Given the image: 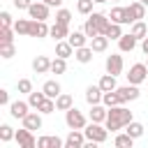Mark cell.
<instances>
[{
  "label": "cell",
  "mask_w": 148,
  "mask_h": 148,
  "mask_svg": "<svg viewBox=\"0 0 148 148\" xmlns=\"http://www.w3.org/2000/svg\"><path fill=\"white\" fill-rule=\"evenodd\" d=\"M14 28H7V25H0V44H9L14 42Z\"/></svg>",
  "instance_id": "obj_40"
},
{
  "label": "cell",
  "mask_w": 148,
  "mask_h": 148,
  "mask_svg": "<svg viewBox=\"0 0 148 148\" xmlns=\"http://www.w3.org/2000/svg\"><path fill=\"white\" fill-rule=\"evenodd\" d=\"M65 125H67L69 130H83V127L88 125V120H86V116H83L76 106H72V109L65 111Z\"/></svg>",
  "instance_id": "obj_4"
},
{
  "label": "cell",
  "mask_w": 148,
  "mask_h": 148,
  "mask_svg": "<svg viewBox=\"0 0 148 148\" xmlns=\"http://www.w3.org/2000/svg\"><path fill=\"white\" fill-rule=\"evenodd\" d=\"M102 2H106V0H95V5H102Z\"/></svg>",
  "instance_id": "obj_50"
},
{
  "label": "cell",
  "mask_w": 148,
  "mask_h": 148,
  "mask_svg": "<svg viewBox=\"0 0 148 148\" xmlns=\"http://www.w3.org/2000/svg\"><path fill=\"white\" fill-rule=\"evenodd\" d=\"M12 139H16V132H14V127L12 125H0V141L2 143H7V141H12Z\"/></svg>",
  "instance_id": "obj_35"
},
{
  "label": "cell",
  "mask_w": 148,
  "mask_h": 148,
  "mask_svg": "<svg viewBox=\"0 0 148 148\" xmlns=\"http://www.w3.org/2000/svg\"><path fill=\"white\" fill-rule=\"evenodd\" d=\"M109 116V106L104 104H90V120L92 123H104Z\"/></svg>",
  "instance_id": "obj_18"
},
{
  "label": "cell",
  "mask_w": 148,
  "mask_h": 148,
  "mask_svg": "<svg viewBox=\"0 0 148 148\" xmlns=\"http://www.w3.org/2000/svg\"><path fill=\"white\" fill-rule=\"evenodd\" d=\"M125 76H127V83L141 86V83H146V81H148V65H143V62H134Z\"/></svg>",
  "instance_id": "obj_3"
},
{
  "label": "cell",
  "mask_w": 148,
  "mask_h": 148,
  "mask_svg": "<svg viewBox=\"0 0 148 148\" xmlns=\"http://www.w3.org/2000/svg\"><path fill=\"white\" fill-rule=\"evenodd\" d=\"M102 104H104V106H118V104H123V99H120V95H118L116 90H109V92H104Z\"/></svg>",
  "instance_id": "obj_33"
},
{
  "label": "cell",
  "mask_w": 148,
  "mask_h": 148,
  "mask_svg": "<svg viewBox=\"0 0 148 148\" xmlns=\"http://www.w3.org/2000/svg\"><path fill=\"white\" fill-rule=\"evenodd\" d=\"M116 92L120 95V99H123V104L125 102H134V99H139V86H134V83H127V86H118L116 88Z\"/></svg>",
  "instance_id": "obj_7"
},
{
  "label": "cell",
  "mask_w": 148,
  "mask_h": 148,
  "mask_svg": "<svg viewBox=\"0 0 148 148\" xmlns=\"http://www.w3.org/2000/svg\"><path fill=\"white\" fill-rule=\"evenodd\" d=\"M0 104H2V106H9V104H12V102H9V90H5V88L0 90Z\"/></svg>",
  "instance_id": "obj_47"
},
{
  "label": "cell",
  "mask_w": 148,
  "mask_h": 148,
  "mask_svg": "<svg viewBox=\"0 0 148 148\" xmlns=\"http://www.w3.org/2000/svg\"><path fill=\"white\" fill-rule=\"evenodd\" d=\"M92 53H95V51H92V46H88V44H86V46H81V49H76V51H74V58H76V62L88 65V62L92 60Z\"/></svg>",
  "instance_id": "obj_24"
},
{
  "label": "cell",
  "mask_w": 148,
  "mask_h": 148,
  "mask_svg": "<svg viewBox=\"0 0 148 148\" xmlns=\"http://www.w3.org/2000/svg\"><path fill=\"white\" fill-rule=\"evenodd\" d=\"M90 21L97 25L99 35H104V32H106V28H109V23H111L109 14H104V12H92V14H90Z\"/></svg>",
  "instance_id": "obj_14"
},
{
  "label": "cell",
  "mask_w": 148,
  "mask_h": 148,
  "mask_svg": "<svg viewBox=\"0 0 148 148\" xmlns=\"http://www.w3.org/2000/svg\"><path fill=\"white\" fill-rule=\"evenodd\" d=\"M92 5H95V0H79L76 2V12L83 14V16H90L92 14Z\"/></svg>",
  "instance_id": "obj_39"
},
{
  "label": "cell",
  "mask_w": 148,
  "mask_h": 148,
  "mask_svg": "<svg viewBox=\"0 0 148 148\" xmlns=\"http://www.w3.org/2000/svg\"><path fill=\"white\" fill-rule=\"evenodd\" d=\"M125 132H127L130 136L139 139V136H143V125H141V123H136V120H132V123H127V125H125Z\"/></svg>",
  "instance_id": "obj_34"
},
{
  "label": "cell",
  "mask_w": 148,
  "mask_h": 148,
  "mask_svg": "<svg viewBox=\"0 0 148 148\" xmlns=\"http://www.w3.org/2000/svg\"><path fill=\"white\" fill-rule=\"evenodd\" d=\"M42 90H44V95H46V97H51V99H56V97L62 92V88H60V83H58L56 79H49V81H44Z\"/></svg>",
  "instance_id": "obj_22"
},
{
  "label": "cell",
  "mask_w": 148,
  "mask_h": 148,
  "mask_svg": "<svg viewBox=\"0 0 148 148\" xmlns=\"http://www.w3.org/2000/svg\"><path fill=\"white\" fill-rule=\"evenodd\" d=\"M83 143H86L83 130H69V134L65 139V148H83Z\"/></svg>",
  "instance_id": "obj_10"
},
{
  "label": "cell",
  "mask_w": 148,
  "mask_h": 148,
  "mask_svg": "<svg viewBox=\"0 0 148 148\" xmlns=\"http://www.w3.org/2000/svg\"><path fill=\"white\" fill-rule=\"evenodd\" d=\"M136 39H143V37H148V25L143 23V21H134L132 23V30H130Z\"/></svg>",
  "instance_id": "obj_31"
},
{
  "label": "cell",
  "mask_w": 148,
  "mask_h": 148,
  "mask_svg": "<svg viewBox=\"0 0 148 148\" xmlns=\"http://www.w3.org/2000/svg\"><path fill=\"white\" fill-rule=\"evenodd\" d=\"M49 32H51V28L46 25V21H37V18H30V32H28V37H35V39H44V37H49Z\"/></svg>",
  "instance_id": "obj_6"
},
{
  "label": "cell",
  "mask_w": 148,
  "mask_h": 148,
  "mask_svg": "<svg viewBox=\"0 0 148 148\" xmlns=\"http://www.w3.org/2000/svg\"><path fill=\"white\" fill-rule=\"evenodd\" d=\"M113 146H116V148H132V146H134V136H130L127 132H123V134H116V139H113Z\"/></svg>",
  "instance_id": "obj_28"
},
{
  "label": "cell",
  "mask_w": 148,
  "mask_h": 148,
  "mask_svg": "<svg viewBox=\"0 0 148 148\" xmlns=\"http://www.w3.org/2000/svg\"><path fill=\"white\" fill-rule=\"evenodd\" d=\"M111 2H120V0H111Z\"/></svg>",
  "instance_id": "obj_52"
},
{
  "label": "cell",
  "mask_w": 148,
  "mask_h": 148,
  "mask_svg": "<svg viewBox=\"0 0 148 148\" xmlns=\"http://www.w3.org/2000/svg\"><path fill=\"white\" fill-rule=\"evenodd\" d=\"M72 106H74V97H72V95L60 92V95L56 97V109H58V111H67V109H72Z\"/></svg>",
  "instance_id": "obj_27"
},
{
  "label": "cell",
  "mask_w": 148,
  "mask_h": 148,
  "mask_svg": "<svg viewBox=\"0 0 148 148\" xmlns=\"http://www.w3.org/2000/svg\"><path fill=\"white\" fill-rule=\"evenodd\" d=\"M42 2H46L49 7H60L62 5V0H42Z\"/></svg>",
  "instance_id": "obj_48"
},
{
  "label": "cell",
  "mask_w": 148,
  "mask_h": 148,
  "mask_svg": "<svg viewBox=\"0 0 148 148\" xmlns=\"http://www.w3.org/2000/svg\"><path fill=\"white\" fill-rule=\"evenodd\" d=\"M104 35H106V37H109V39H116V42H118V39H120V37H123V35H125V32H123V25H120V23H113V21H111V23H109V28H106V32H104Z\"/></svg>",
  "instance_id": "obj_30"
},
{
  "label": "cell",
  "mask_w": 148,
  "mask_h": 148,
  "mask_svg": "<svg viewBox=\"0 0 148 148\" xmlns=\"http://www.w3.org/2000/svg\"><path fill=\"white\" fill-rule=\"evenodd\" d=\"M49 37H53L56 42H60V39H67V37H69V25L53 23V25H51V32H49Z\"/></svg>",
  "instance_id": "obj_23"
},
{
  "label": "cell",
  "mask_w": 148,
  "mask_h": 148,
  "mask_svg": "<svg viewBox=\"0 0 148 148\" xmlns=\"http://www.w3.org/2000/svg\"><path fill=\"white\" fill-rule=\"evenodd\" d=\"M104 67H106V72H109V74H113V76H120V74H123V67H125V62H123V56H120V53H111V56H106V62H104Z\"/></svg>",
  "instance_id": "obj_5"
},
{
  "label": "cell",
  "mask_w": 148,
  "mask_h": 148,
  "mask_svg": "<svg viewBox=\"0 0 148 148\" xmlns=\"http://www.w3.org/2000/svg\"><path fill=\"white\" fill-rule=\"evenodd\" d=\"M56 23L69 25V23H72V12H69V9H65V7H60V9L56 12Z\"/></svg>",
  "instance_id": "obj_36"
},
{
  "label": "cell",
  "mask_w": 148,
  "mask_h": 148,
  "mask_svg": "<svg viewBox=\"0 0 148 148\" xmlns=\"http://www.w3.org/2000/svg\"><path fill=\"white\" fill-rule=\"evenodd\" d=\"M49 9H51V7L39 0V2H32V5H30L28 16H30V18H37V21H46V18H49Z\"/></svg>",
  "instance_id": "obj_9"
},
{
  "label": "cell",
  "mask_w": 148,
  "mask_h": 148,
  "mask_svg": "<svg viewBox=\"0 0 148 148\" xmlns=\"http://www.w3.org/2000/svg\"><path fill=\"white\" fill-rule=\"evenodd\" d=\"M146 83H148V81H146Z\"/></svg>",
  "instance_id": "obj_54"
},
{
  "label": "cell",
  "mask_w": 148,
  "mask_h": 148,
  "mask_svg": "<svg viewBox=\"0 0 148 148\" xmlns=\"http://www.w3.org/2000/svg\"><path fill=\"white\" fill-rule=\"evenodd\" d=\"M28 109H32L28 102H23V99H16V102H12L9 104V113H12V118H18V120H23L30 111Z\"/></svg>",
  "instance_id": "obj_11"
},
{
  "label": "cell",
  "mask_w": 148,
  "mask_h": 148,
  "mask_svg": "<svg viewBox=\"0 0 148 148\" xmlns=\"http://www.w3.org/2000/svg\"><path fill=\"white\" fill-rule=\"evenodd\" d=\"M83 134H86V139H90V141H95V143H104V141L109 139L106 125L102 127V123H92V120L83 127Z\"/></svg>",
  "instance_id": "obj_2"
},
{
  "label": "cell",
  "mask_w": 148,
  "mask_h": 148,
  "mask_svg": "<svg viewBox=\"0 0 148 148\" xmlns=\"http://www.w3.org/2000/svg\"><path fill=\"white\" fill-rule=\"evenodd\" d=\"M88 35L83 32V30H74V32H69V37H67V42L74 46V49H81V46H86L88 44Z\"/></svg>",
  "instance_id": "obj_21"
},
{
  "label": "cell",
  "mask_w": 148,
  "mask_h": 148,
  "mask_svg": "<svg viewBox=\"0 0 148 148\" xmlns=\"http://www.w3.org/2000/svg\"><path fill=\"white\" fill-rule=\"evenodd\" d=\"M30 5H32V0H14V7H16V9H25V12H28Z\"/></svg>",
  "instance_id": "obj_46"
},
{
  "label": "cell",
  "mask_w": 148,
  "mask_h": 148,
  "mask_svg": "<svg viewBox=\"0 0 148 148\" xmlns=\"http://www.w3.org/2000/svg\"><path fill=\"white\" fill-rule=\"evenodd\" d=\"M109 18H111L113 23H120V25L132 23V21H130V14H127V7H113L111 14H109Z\"/></svg>",
  "instance_id": "obj_20"
},
{
  "label": "cell",
  "mask_w": 148,
  "mask_h": 148,
  "mask_svg": "<svg viewBox=\"0 0 148 148\" xmlns=\"http://www.w3.org/2000/svg\"><path fill=\"white\" fill-rule=\"evenodd\" d=\"M14 30H16V35H28L30 32V18H16Z\"/></svg>",
  "instance_id": "obj_37"
},
{
  "label": "cell",
  "mask_w": 148,
  "mask_h": 148,
  "mask_svg": "<svg viewBox=\"0 0 148 148\" xmlns=\"http://www.w3.org/2000/svg\"><path fill=\"white\" fill-rule=\"evenodd\" d=\"M44 99H46V95H44V90H39V92H35V90H32V92L28 95V104H30L32 109H39V104H42Z\"/></svg>",
  "instance_id": "obj_38"
},
{
  "label": "cell",
  "mask_w": 148,
  "mask_h": 148,
  "mask_svg": "<svg viewBox=\"0 0 148 148\" xmlns=\"http://www.w3.org/2000/svg\"><path fill=\"white\" fill-rule=\"evenodd\" d=\"M127 14H130V21L134 23V21H143L146 18V5L141 2V0H136V2H130V7H127Z\"/></svg>",
  "instance_id": "obj_12"
},
{
  "label": "cell",
  "mask_w": 148,
  "mask_h": 148,
  "mask_svg": "<svg viewBox=\"0 0 148 148\" xmlns=\"http://www.w3.org/2000/svg\"><path fill=\"white\" fill-rule=\"evenodd\" d=\"M83 32H86V35H88L90 39L99 35V30H97V25H95V23L90 21V16H88V18H86V23H83Z\"/></svg>",
  "instance_id": "obj_44"
},
{
  "label": "cell",
  "mask_w": 148,
  "mask_h": 148,
  "mask_svg": "<svg viewBox=\"0 0 148 148\" xmlns=\"http://www.w3.org/2000/svg\"><path fill=\"white\" fill-rule=\"evenodd\" d=\"M141 2H143V5H148V0H141Z\"/></svg>",
  "instance_id": "obj_51"
},
{
  "label": "cell",
  "mask_w": 148,
  "mask_h": 148,
  "mask_svg": "<svg viewBox=\"0 0 148 148\" xmlns=\"http://www.w3.org/2000/svg\"><path fill=\"white\" fill-rule=\"evenodd\" d=\"M16 56V49H14V42H9V44H0V58H5V60H9V58H14Z\"/></svg>",
  "instance_id": "obj_41"
},
{
  "label": "cell",
  "mask_w": 148,
  "mask_h": 148,
  "mask_svg": "<svg viewBox=\"0 0 148 148\" xmlns=\"http://www.w3.org/2000/svg\"><path fill=\"white\" fill-rule=\"evenodd\" d=\"M99 88H102L104 92H109V90H116V88H118V83H116V76L106 72V74L99 79Z\"/></svg>",
  "instance_id": "obj_29"
},
{
  "label": "cell",
  "mask_w": 148,
  "mask_h": 148,
  "mask_svg": "<svg viewBox=\"0 0 148 148\" xmlns=\"http://www.w3.org/2000/svg\"><path fill=\"white\" fill-rule=\"evenodd\" d=\"M51 58L49 56H37L35 60H32V69H35V74H46V72H51Z\"/></svg>",
  "instance_id": "obj_16"
},
{
  "label": "cell",
  "mask_w": 148,
  "mask_h": 148,
  "mask_svg": "<svg viewBox=\"0 0 148 148\" xmlns=\"http://www.w3.org/2000/svg\"><path fill=\"white\" fill-rule=\"evenodd\" d=\"M136 37L132 35V32H127V35H123L120 39H118V49H120V53H132L134 49H136Z\"/></svg>",
  "instance_id": "obj_15"
},
{
  "label": "cell",
  "mask_w": 148,
  "mask_h": 148,
  "mask_svg": "<svg viewBox=\"0 0 148 148\" xmlns=\"http://www.w3.org/2000/svg\"><path fill=\"white\" fill-rule=\"evenodd\" d=\"M0 25H7V28H14V18L9 12H0Z\"/></svg>",
  "instance_id": "obj_45"
},
{
  "label": "cell",
  "mask_w": 148,
  "mask_h": 148,
  "mask_svg": "<svg viewBox=\"0 0 148 148\" xmlns=\"http://www.w3.org/2000/svg\"><path fill=\"white\" fill-rule=\"evenodd\" d=\"M141 51L148 56V37H143V39H141Z\"/></svg>",
  "instance_id": "obj_49"
},
{
  "label": "cell",
  "mask_w": 148,
  "mask_h": 148,
  "mask_svg": "<svg viewBox=\"0 0 148 148\" xmlns=\"http://www.w3.org/2000/svg\"><path fill=\"white\" fill-rule=\"evenodd\" d=\"M146 65H148V60H146Z\"/></svg>",
  "instance_id": "obj_53"
},
{
  "label": "cell",
  "mask_w": 148,
  "mask_h": 148,
  "mask_svg": "<svg viewBox=\"0 0 148 148\" xmlns=\"http://www.w3.org/2000/svg\"><path fill=\"white\" fill-rule=\"evenodd\" d=\"M16 143H18V148H35L37 139L32 136V130L23 127V130H16Z\"/></svg>",
  "instance_id": "obj_8"
},
{
  "label": "cell",
  "mask_w": 148,
  "mask_h": 148,
  "mask_svg": "<svg viewBox=\"0 0 148 148\" xmlns=\"http://www.w3.org/2000/svg\"><path fill=\"white\" fill-rule=\"evenodd\" d=\"M109 42H111V39H109L106 35H97V37H92V39H90V46H92V51H95V53H102V51H106V49H109Z\"/></svg>",
  "instance_id": "obj_26"
},
{
  "label": "cell",
  "mask_w": 148,
  "mask_h": 148,
  "mask_svg": "<svg viewBox=\"0 0 148 148\" xmlns=\"http://www.w3.org/2000/svg\"><path fill=\"white\" fill-rule=\"evenodd\" d=\"M16 90L23 92V95H30V92H32V81H30V79H18V81H16Z\"/></svg>",
  "instance_id": "obj_42"
},
{
  "label": "cell",
  "mask_w": 148,
  "mask_h": 148,
  "mask_svg": "<svg viewBox=\"0 0 148 148\" xmlns=\"http://www.w3.org/2000/svg\"><path fill=\"white\" fill-rule=\"evenodd\" d=\"M132 120H134L132 111H130L125 104H118V106H109V116H106L104 125H106L109 132H120V130H125V125L132 123Z\"/></svg>",
  "instance_id": "obj_1"
},
{
  "label": "cell",
  "mask_w": 148,
  "mask_h": 148,
  "mask_svg": "<svg viewBox=\"0 0 148 148\" xmlns=\"http://www.w3.org/2000/svg\"><path fill=\"white\" fill-rule=\"evenodd\" d=\"M74 46L67 42V39H60V42H56V56H60V58H69V56H74Z\"/></svg>",
  "instance_id": "obj_25"
},
{
  "label": "cell",
  "mask_w": 148,
  "mask_h": 148,
  "mask_svg": "<svg viewBox=\"0 0 148 148\" xmlns=\"http://www.w3.org/2000/svg\"><path fill=\"white\" fill-rule=\"evenodd\" d=\"M65 72H67V58L56 56L51 62V74H65Z\"/></svg>",
  "instance_id": "obj_32"
},
{
  "label": "cell",
  "mask_w": 148,
  "mask_h": 148,
  "mask_svg": "<svg viewBox=\"0 0 148 148\" xmlns=\"http://www.w3.org/2000/svg\"><path fill=\"white\" fill-rule=\"evenodd\" d=\"M42 116L44 113H39V111H30L25 118H23V127H28V130H42V125H44V120H42Z\"/></svg>",
  "instance_id": "obj_13"
},
{
  "label": "cell",
  "mask_w": 148,
  "mask_h": 148,
  "mask_svg": "<svg viewBox=\"0 0 148 148\" xmlns=\"http://www.w3.org/2000/svg\"><path fill=\"white\" fill-rule=\"evenodd\" d=\"M37 148H65V139H60V136H39Z\"/></svg>",
  "instance_id": "obj_19"
},
{
  "label": "cell",
  "mask_w": 148,
  "mask_h": 148,
  "mask_svg": "<svg viewBox=\"0 0 148 148\" xmlns=\"http://www.w3.org/2000/svg\"><path fill=\"white\" fill-rule=\"evenodd\" d=\"M37 111H39V113H44V116H46V113H53V111H56V99L46 97V99L39 104V109H37Z\"/></svg>",
  "instance_id": "obj_43"
},
{
  "label": "cell",
  "mask_w": 148,
  "mask_h": 148,
  "mask_svg": "<svg viewBox=\"0 0 148 148\" xmlns=\"http://www.w3.org/2000/svg\"><path fill=\"white\" fill-rule=\"evenodd\" d=\"M102 97H104V90L99 88V83L86 88V102L88 104H102Z\"/></svg>",
  "instance_id": "obj_17"
}]
</instances>
